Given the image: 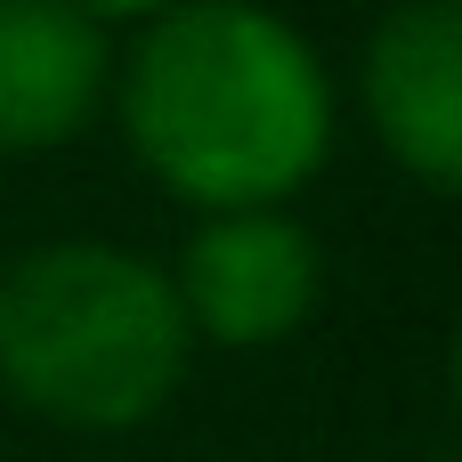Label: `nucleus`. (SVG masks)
Masks as SVG:
<instances>
[{"instance_id":"obj_1","label":"nucleus","mask_w":462,"mask_h":462,"mask_svg":"<svg viewBox=\"0 0 462 462\" xmlns=\"http://www.w3.org/2000/svg\"><path fill=\"white\" fill-rule=\"evenodd\" d=\"M114 122L138 171L187 211L292 203L333 162V73L260 0H179L114 57Z\"/></svg>"},{"instance_id":"obj_2","label":"nucleus","mask_w":462,"mask_h":462,"mask_svg":"<svg viewBox=\"0 0 462 462\" xmlns=\"http://www.w3.org/2000/svg\"><path fill=\"white\" fill-rule=\"evenodd\" d=\"M195 365L171 268L114 236H49L0 268V398L73 439L146 430Z\"/></svg>"},{"instance_id":"obj_3","label":"nucleus","mask_w":462,"mask_h":462,"mask_svg":"<svg viewBox=\"0 0 462 462\" xmlns=\"http://www.w3.org/2000/svg\"><path fill=\"white\" fill-rule=\"evenodd\" d=\"M171 292L195 333V349H284L325 309V244L284 203L252 211H195V236L179 244Z\"/></svg>"},{"instance_id":"obj_4","label":"nucleus","mask_w":462,"mask_h":462,"mask_svg":"<svg viewBox=\"0 0 462 462\" xmlns=\"http://www.w3.org/2000/svg\"><path fill=\"white\" fill-rule=\"evenodd\" d=\"M357 97L382 154L430 187H462V8L455 0H390L357 49Z\"/></svg>"},{"instance_id":"obj_5","label":"nucleus","mask_w":462,"mask_h":462,"mask_svg":"<svg viewBox=\"0 0 462 462\" xmlns=\"http://www.w3.org/2000/svg\"><path fill=\"white\" fill-rule=\"evenodd\" d=\"M114 97V32L57 0H0V162L73 146Z\"/></svg>"},{"instance_id":"obj_6","label":"nucleus","mask_w":462,"mask_h":462,"mask_svg":"<svg viewBox=\"0 0 462 462\" xmlns=\"http://www.w3.org/2000/svg\"><path fill=\"white\" fill-rule=\"evenodd\" d=\"M57 8H73V16H89L97 32H122V24L138 32V24H154L162 8H179V0H57Z\"/></svg>"},{"instance_id":"obj_7","label":"nucleus","mask_w":462,"mask_h":462,"mask_svg":"<svg viewBox=\"0 0 462 462\" xmlns=\"http://www.w3.org/2000/svg\"><path fill=\"white\" fill-rule=\"evenodd\" d=\"M430 462H455V455H430Z\"/></svg>"}]
</instances>
